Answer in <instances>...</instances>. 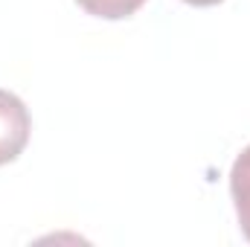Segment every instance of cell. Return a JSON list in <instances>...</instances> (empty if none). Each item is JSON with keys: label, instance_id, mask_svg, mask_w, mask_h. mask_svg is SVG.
Here are the masks:
<instances>
[{"label": "cell", "instance_id": "1", "mask_svg": "<svg viewBox=\"0 0 250 247\" xmlns=\"http://www.w3.org/2000/svg\"><path fill=\"white\" fill-rule=\"evenodd\" d=\"M29 131H32V120L26 105L15 93L0 90V166L12 163L26 148Z\"/></svg>", "mask_w": 250, "mask_h": 247}, {"label": "cell", "instance_id": "2", "mask_svg": "<svg viewBox=\"0 0 250 247\" xmlns=\"http://www.w3.org/2000/svg\"><path fill=\"white\" fill-rule=\"evenodd\" d=\"M230 195L236 204V215H239V227L250 242V145L236 157L233 169H230Z\"/></svg>", "mask_w": 250, "mask_h": 247}, {"label": "cell", "instance_id": "3", "mask_svg": "<svg viewBox=\"0 0 250 247\" xmlns=\"http://www.w3.org/2000/svg\"><path fill=\"white\" fill-rule=\"evenodd\" d=\"M87 15L105 18V21H123L128 15H134L146 0H76Z\"/></svg>", "mask_w": 250, "mask_h": 247}, {"label": "cell", "instance_id": "4", "mask_svg": "<svg viewBox=\"0 0 250 247\" xmlns=\"http://www.w3.org/2000/svg\"><path fill=\"white\" fill-rule=\"evenodd\" d=\"M184 3H192V6H215L221 0H184Z\"/></svg>", "mask_w": 250, "mask_h": 247}]
</instances>
